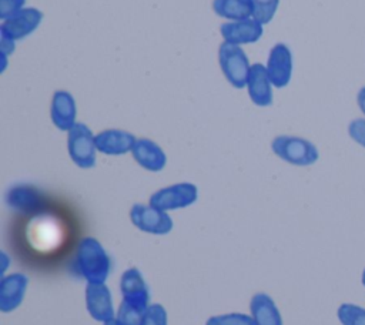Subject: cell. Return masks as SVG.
<instances>
[{"label": "cell", "instance_id": "obj_12", "mask_svg": "<svg viewBox=\"0 0 365 325\" xmlns=\"http://www.w3.org/2000/svg\"><path fill=\"white\" fill-rule=\"evenodd\" d=\"M248 96L251 101L259 107H267L272 104V90L271 81L265 66L255 63L251 66L248 80H247Z\"/></svg>", "mask_w": 365, "mask_h": 325}, {"label": "cell", "instance_id": "obj_14", "mask_svg": "<svg viewBox=\"0 0 365 325\" xmlns=\"http://www.w3.org/2000/svg\"><path fill=\"white\" fill-rule=\"evenodd\" d=\"M50 115L54 125L63 131H68L76 124V103L68 91L57 90L53 94Z\"/></svg>", "mask_w": 365, "mask_h": 325}, {"label": "cell", "instance_id": "obj_22", "mask_svg": "<svg viewBox=\"0 0 365 325\" xmlns=\"http://www.w3.org/2000/svg\"><path fill=\"white\" fill-rule=\"evenodd\" d=\"M205 325H257L252 316L244 314H224L208 318Z\"/></svg>", "mask_w": 365, "mask_h": 325}, {"label": "cell", "instance_id": "obj_29", "mask_svg": "<svg viewBox=\"0 0 365 325\" xmlns=\"http://www.w3.org/2000/svg\"><path fill=\"white\" fill-rule=\"evenodd\" d=\"M362 284H364V287H365V269H364V272H362Z\"/></svg>", "mask_w": 365, "mask_h": 325}, {"label": "cell", "instance_id": "obj_28", "mask_svg": "<svg viewBox=\"0 0 365 325\" xmlns=\"http://www.w3.org/2000/svg\"><path fill=\"white\" fill-rule=\"evenodd\" d=\"M104 325H120V324H118V321H117L115 318H113V319H110V321L104 322Z\"/></svg>", "mask_w": 365, "mask_h": 325}, {"label": "cell", "instance_id": "obj_18", "mask_svg": "<svg viewBox=\"0 0 365 325\" xmlns=\"http://www.w3.org/2000/svg\"><path fill=\"white\" fill-rule=\"evenodd\" d=\"M212 9L217 16L231 21L245 20L252 17V0H214Z\"/></svg>", "mask_w": 365, "mask_h": 325}, {"label": "cell", "instance_id": "obj_13", "mask_svg": "<svg viewBox=\"0 0 365 325\" xmlns=\"http://www.w3.org/2000/svg\"><path fill=\"white\" fill-rule=\"evenodd\" d=\"M96 147L98 151L107 155H121L133 150L135 137L124 130H104L96 137Z\"/></svg>", "mask_w": 365, "mask_h": 325}, {"label": "cell", "instance_id": "obj_2", "mask_svg": "<svg viewBox=\"0 0 365 325\" xmlns=\"http://www.w3.org/2000/svg\"><path fill=\"white\" fill-rule=\"evenodd\" d=\"M271 148L281 160L299 167L311 165L319 157L317 147L311 141L295 135L275 137L271 143Z\"/></svg>", "mask_w": 365, "mask_h": 325}, {"label": "cell", "instance_id": "obj_20", "mask_svg": "<svg viewBox=\"0 0 365 325\" xmlns=\"http://www.w3.org/2000/svg\"><path fill=\"white\" fill-rule=\"evenodd\" d=\"M342 325H365V309L354 304H341L336 311Z\"/></svg>", "mask_w": 365, "mask_h": 325}, {"label": "cell", "instance_id": "obj_5", "mask_svg": "<svg viewBox=\"0 0 365 325\" xmlns=\"http://www.w3.org/2000/svg\"><path fill=\"white\" fill-rule=\"evenodd\" d=\"M197 197H198V191L194 184L178 182L155 191L150 197V205L163 211L185 208L194 204L197 201Z\"/></svg>", "mask_w": 365, "mask_h": 325}, {"label": "cell", "instance_id": "obj_23", "mask_svg": "<svg viewBox=\"0 0 365 325\" xmlns=\"http://www.w3.org/2000/svg\"><path fill=\"white\" fill-rule=\"evenodd\" d=\"M140 325H167V312L164 306L160 304L148 305Z\"/></svg>", "mask_w": 365, "mask_h": 325}, {"label": "cell", "instance_id": "obj_8", "mask_svg": "<svg viewBox=\"0 0 365 325\" xmlns=\"http://www.w3.org/2000/svg\"><path fill=\"white\" fill-rule=\"evenodd\" d=\"M121 294L123 302L140 312L148 308V288L137 268H130L121 275Z\"/></svg>", "mask_w": 365, "mask_h": 325}, {"label": "cell", "instance_id": "obj_26", "mask_svg": "<svg viewBox=\"0 0 365 325\" xmlns=\"http://www.w3.org/2000/svg\"><path fill=\"white\" fill-rule=\"evenodd\" d=\"M0 48H1V56L7 57L14 51V40H11L7 36L0 34Z\"/></svg>", "mask_w": 365, "mask_h": 325}, {"label": "cell", "instance_id": "obj_9", "mask_svg": "<svg viewBox=\"0 0 365 325\" xmlns=\"http://www.w3.org/2000/svg\"><path fill=\"white\" fill-rule=\"evenodd\" d=\"M41 19L43 13L38 9H21L14 16L3 20L0 24V34L7 36L14 41L24 38L38 27Z\"/></svg>", "mask_w": 365, "mask_h": 325}, {"label": "cell", "instance_id": "obj_21", "mask_svg": "<svg viewBox=\"0 0 365 325\" xmlns=\"http://www.w3.org/2000/svg\"><path fill=\"white\" fill-rule=\"evenodd\" d=\"M278 4H279V0H252V6H254L252 17L261 24H267L272 20L278 9Z\"/></svg>", "mask_w": 365, "mask_h": 325}, {"label": "cell", "instance_id": "obj_10", "mask_svg": "<svg viewBox=\"0 0 365 325\" xmlns=\"http://www.w3.org/2000/svg\"><path fill=\"white\" fill-rule=\"evenodd\" d=\"M86 305L88 314L100 322L114 318L110 289L104 282H88L86 287Z\"/></svg>", "mask_w": 365, "mask_h": 325}, {"label": "cell", "instance_id": "obj_3", "mask_svg": "<svg viewBox=\"0 0 365 325\" xmlns=\"http://www.w3.org/2000/svg\"><path fill=\"white\" fill-rule=\"evenodd\" d=\"M218 60L225 78L232 87L242 88L247 86L251 66L241 46L224 41L218 48Z\"/></svg>", "mask_w": 365, "mask_h": 325}, {"label": "cell", "instance_id": "obj_7", "mask_svg": "<svg viewBox=\"0 0 365 325\" xmlns=\"http://www.w3.org/2000/svg\"><path fill=\"white\" fill-rule=\"evenodd\" d=\"M267 73L274 87L282 88L288 86L292 76V54L287 44L277 43L268 56Z\"/></svg>", "mask_w": 365, "mask_h": 325}, {"label": "cell", "instance_id": "obj_27", "mask_svg": "<svg viewBox=\"0 0 365 325\" xmlns=\"http://www.w3.org/2000/svg\"><path fill=\"white\" fill-rule=\"evenodd\" d=\"M356 101H358V105H359L361 111L365 114V87H362V88L358 91Z\"/></svg>", "mask_w": 365, "mask_h": 325}, {"label": "cell", "instance_id": "obj_15", "mask_svg": "<svg viewBox=\"0 0 365 325\" xmlns=\"http://www.w3.org/2000/svg\"><path fill=\"white\" fill-rule=\"evenodd\" d=\"M133 157L134 160L145 170L157 172L161 171L165 165L167 157L163 148L148 138H137L133 145Z\"/></svg>", "mask_w": 365, "mask_h": 325}, {"label": "cell", "instance_id": "obj_1", "mask_svg": "<svg viewBox=\"0 0 365 325\" xmlns=\"http://www.w3.org/2000/svg\"><path fill=\"white\" fill-rule=\"evenodd\" d=\"M76 269L88 282H104L110 271V257L93 237L80 241L76 255Z\"/></svg>", "mask_w": 365, "mask_h": 325}, {"label": "cell", "instance_id": "obj_24", "mask_svg": "<svg viewBox=\"0 0 365 325\" xmlns=\"http://www.w3.org/2000/svg\"><path fill=\"white\" fill-rule=\"evenodd\" d=\"M348 134L359 145L365 147V118H356L348 125Z\"/></svg>", "mask_w": 365, "mask_h": 325}, {"label": "cell", "instance_id": "obj_4", "mask_svg": "<svg viewBox=\"0 0 365 325\" xmlns=\"http://www.w3.org/2000/svg\"><path fill=\"white\" fill-rule=\"evenodd\" d=\"M91 130L84 123H76L68 130L67 148L71 160L80 168H91L96 165V141Z\"/></svg>", "mask_w": 365, "mask_h": 325}, {"label": "cell", "instance_id": "obj_11", "mask_svg": "<svg viewBox=\"0 0 365 325\" xmlns=\"http://www.w3.org/2000/svg\"><path fill=\"white\" fill-rule=\"evenodd\" d=\"M220 33L224 41L241 46L258 41L264 33V29L259 21H257L254 17H250L245 20L227 21L221 24Z\"/></svg>", "mask_w": 365, "mask_h": 325}, {"label": "cell", "instance_id": "obj_16", "mask_svg": "<svg viewBox=\"0 0 365 325\" xmlns=\"http://www.w3.org/2000/svg\"><path fill=\"white\" fill-rule=\"evenodd\" d=\"M27 277L23 274H11L0 282V311L10 312L16 309L24 296Z\"/></svg>", "mask_w": 365, "mask_h": 325}, {"label": "cell", "instance_id": "obj_6", "mask_svg": "<svg viewBox=\"0 0 365 325\" xmlns=\"http://www.w3.org/2000/svg\"><path fill=\"white\" fill-rule=\"evenodd\" d=\"M131 222L141 231L155 235L168 234L173 228L171 217L153 205L134 204L130 210Z\"/></svg>", "mask_w": 365, "mask_h": 325}, {"label": "cell", "instance_id": "obj_19", "mask_svg": "<svg viewBox=\"0 0 365 325\" xmlns=\"http://www.w3.org/2000/svg\"><path fill=\"white\" fill-rule=\"evenodd\" d=\"M7 202H9V205H11L20 211H34L40 207L36 192L31 190H27L24 187L10 191L9 197H7Z\"/></svg>", "mask_w": 365, "mask_h": 325}, {"label": "cell", "instance_id": "obj_17", "mask_svg": "<svg viewBox=\"0 0 365 325\" xmlns=\"http://www.w3.org/2000/svg\"><path fill=\"white\" fill-rule=\"evenodd\" d=\"M250 309L257 325H282V318L269 295L258 292L251 298Z\"/></svg>", "mask_w": 365, "mask_h": 325}, {"label": "cell", "instance_id": "obj_25", "mask_svg": "<svg viewBox=\"0 0 365 325\" xmlns=\"http://www.w3.org/2000/svg\"><path fill=\"white\" fill-rule=\"evenodd\" d=\"M26 0H0V19L6 20L19 13Z\"/></svg>", "mask_w": 365, "mask_h": 325}]
</instances>
